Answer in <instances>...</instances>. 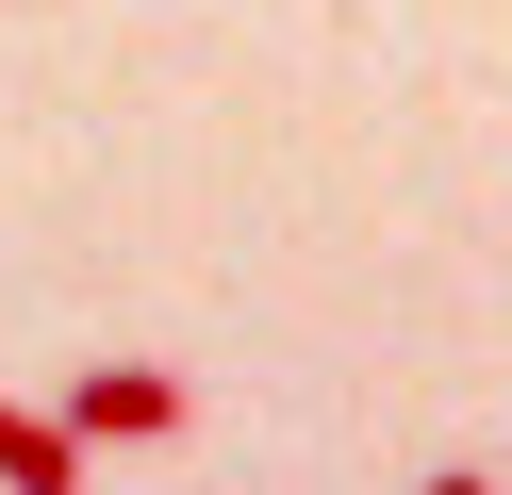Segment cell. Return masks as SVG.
<instances>
[{
	"mask_svg": "<svg viewBox=\"0 0 512 495\" xmlns=\"http://www.w3.org/2000/svg\"><path fill=\"white\" fill-rule=\"evenodd\" d=\"M0 495H83V446H67V413H17V396H0Z\"/></svg>",
	"mask_w": 512,
	"mask_h": 495,
	"instance_id": "obj_2",
	"label": "cell"
},
{
	"mask_svg": "<svg viewBox=\"0 0 512 495\" xmlns=\"http://www.w3.org/2000/svg\"><path fill=\"white\" fill-rule=\"evenodd\" d=\"M50 413H67V446H166V429H182V380H166V363H83Z\"/></svg>",
	"mask_w": 512,
	"mask_h": 495,
	"instance_id": "obj_1",
	"label": "cell"
},
{
	"mask_svg": "<svg viewBox=\"0 0 512 495\" xmlns=\"http://www.w3.org/2000/svg\"><path fill=\"white\" fill-rule=\"evenodd\" d=\"M413 495H496V479H413Z\"/></svg>",
	"mask_w": 512,
	"mask_h": 495,
	"instance_id": "obj_3",
	"label": "cell"
}]
</instances>
